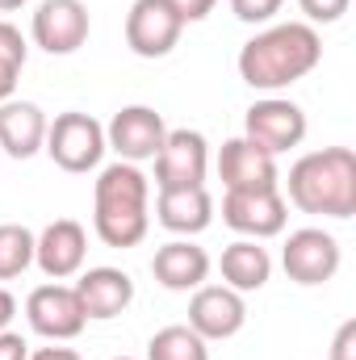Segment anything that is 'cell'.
<instances>
[{
  "label": "cell",
  "mask_w": 356,
  "mask_h": 360,
  "mask_svg": "<svg viewBox=\"0 0 356 360\" xmlns=\"http://www.w3.org/2000/svg\"><path fill=\"white\" fill-rule=\"evenodd\" d=\"M151 180L139 164L113 160L92 184V231L105 248H139L151 231Z\"/></svg>",
  "instance_id": "obj_2"
},
{
  "label": "cell",
  "mask_w": 356,
  "mask_h": 360,
  "mask_svg": "<svg viewBox=\"0 0 356 360\" xmlns=\"http://www.w3.org/2000/svg\"><path fill=\"white\" fill-rule=\"evenodd\" d=\"M285 205L323 218H352L356 214V151L352 147H323L306 151L285 176Z\"/></svg>",
  "instance_id": "obj_3"
},
{
  "label": "cell",
  "mask_w": 356,
  "mask_h": 360,
  "mask_svg": "<svg viewBox=\"0 0 356 360\" xmlns=\"http://www.w3.org/2000/svg\"><path fill=\"white\" fill-rule=\"evenodd\" d=\"M164 113H155L151 105H126L109 117L105 126V147L126 160V164H143V160H155V151L164 147Z\"/></svg>",
  "instance_id": "obj_10"
},
{
  "label": "cell",
  "mask_w": 356,
  "mask_h": 360,
  "mask_svg": "<svg viewBox=\"0 0 356 360\" xmlns=\"http://www.w3.org/2000/svg\"><path fill=\"white\" fill-rule=\"evenodd\" d=\"M248 323V302L243 293H235L231 285H197L189 297V327L214 344V340H231L239 335Z\"/></svg>",
  "instance_id": "obj_15"
},
{
  "label": "cell",
  "mask_w": 356,
  "mask_h": 360,
  "mask_svg": "<svg viewBox=\"0 0 356 360\" xmlns=\"http://www.w3.org/2000/svg\"><path fill=\"white\" fill-rule=\"evenodd\" d=\"M344 264V252H340V239L323 226H302V231H289L285 248H281V269L289 281L298 285H327Z\"/></svg>",
  "instance_id": "obj_7"
},
{
  "label": "cell",
  "mask_w": 356,
  "mask_h": 360,
  "mask_svg": "<svg viewBox=\"0 0 356 360\" xmlns=\"http://www.w3.org/2000/svg\"><path fill=\"white\" fill-rule=\"evenodd\" d=\"M25 323H30L34 335L51 340V344H68V340H76L89 327L76 289L63 285V281H46V285H38L25 297Z\"/></svg>",
  "instance_id": "obj_6"
},
{
  "label": "cell",
  "mask_w": 356,
  "mask_h": 360,
  "mask_svg": "<svg viewBox=\"0 0 356 360\" xmlns=\"http://www.w3.org/2000/svg\"><path fill=\"white\" fill-rule=\"evenodd\" d=\"M214 4H218V0H172V8L180 13L184 25H189V21H205V17L214 13Z\"/></svg>",
  "instance_id": "obj_27"
},
{
  "label": "cell",
  "mask_w": 356,
  "mask_h": 360,
  "mask_svg": "<svg viewBox=\"0 0 356 360\" xmlns=\"http://www.w3.org/2000/svg\"><path fill=\"white\" fill-rule=\"evenodd\" d=\"M25 360H80L76 348H59V344H51V348H34Z\"/></svg>",
  "instance_id": "obj_29"
},
{
  "label": "cell",
  "mask_w": 356,
  "mask_h": 360,
  "mask_svg": "<svg viewBox=\"0 0 356 360\" xmlns=\"http://www.w3.org/2000/svg\"><path fill=\"white\" fill-rule=\"evenodd\" d=\"M285 0H231V13L243 21V25H268L276 13H281Z\"/></svg>",
  "instance_id": "obj_24"
},
{
  "label": "cell",
  "mask_w": 356,
  "mask_h": 360,
  "mask_svg": "<svg viewBox=\"0 0 356 360\" xmlns=\"http://www.w3.org/2000/svg\"><path fill=\"white\" fill-rule=\"evenodd\" d=\"M113 360H134V356H113Z\"/></svg>",
  "instance_id": "obj_33"
},
{
  "label": "cell",
  "mask_w": 356,
  "mask_h": 360,
  "mask_svg": "<svg viewBox=\"0 0 356 360\" xmlns=\"http://www.w3.org/2000/svg\"><path fill=\"white\" fill-rule=\"evenodd\" d=\"M89 260V231L76 218H55L34 235V264L51 281H72Z\"/></svg>",
  "instance_id": "obj_12"
},
{
  "label": "cell",
  "mask_w": 356,
  "mask_h": 360,
  "mask_svg": "<svg viewBox=\"0 0 356 360\" xmlns=\"http://www.w3.org/2000/svg\"><path fill=\"white\" fill-rule=\"evenodd\" d=\"M306 130H310L306 109L289 96H260L248 105V117H243V139L265 147L268 155H285V151L302 147Z\"/></svg>",
  "instance_id": "obj_5"
},
{
  "label": "cell",
  "mask_w": 356,
  "mask_h": 360,
  "mask_svg": "<svg viewBox=\"0 0 356 360\" xmlns=\"http://www.w3.org/2000/svg\"><path fill=\"white\" fill-rule=\"evenodd\" d=\"M21 4H30V0H0V13H13V8H21Z\"/></svg>",
  "instance_id": "obj_32"
},
{
  "label": "cell",
  "mask_w": 356,
  "mask_h": 360,
  "mask_svg": "<svg viewBox=\"0 0 356 360\" xmlns=\"http://www.w3.org/2000/svg\"><path fill=\"white\" fill-rule=\"evenodd\" d=\"M218 180L227 193H260V188H281V172H276V155H268L265 147H256L252 139H227L218 147Z\"/></svg>",
  "instance_id": "obj_13"
},
{
  "label": "cell",
  "mask_w": 356,
  "mask_h": 360,
  "mask_svg": "<svg viewBox=\"0 0 356 360\" xmlns=\"http://www.w3.org/2000/svg\"><path fill=\"white\" fill-rule=\"evenodd\" d=\"M42 151L55 160V168L80 176V172H96L101 160H105V126L92 117V113H80V109H68L59 113L51 126H46V143Z\"/></svg>",
  "instance_id": "obj_4"
},
{
  "label": "cell",
  "mask_w": 356,
  "mask_h": 360,
  "mask_svg": "<svg viewBox=\"0 0 356 360\" xmlns=\"http://www.w3.org/2000/svg\"><path fill=\"white\" fill-rule=\"evenodd\" d=\"M25 55H30V42L21 38V30L13 21L0 17V59L13 63V68H25Z\"/></svg>",
  "instance_id": "obj_25"
},
{
  "label": "cell",
  "mask_w": 356,
  "mask_h": 360,
  "mask_svg": "<svg viewBox=\"0 0 356 360\" xmlns=\"http://www.w3.org/2000/svg\"><path fill=\"white\" fill-rule=\"evenodd\" d=\"M184 34V21L172 0H134L126 13V46L139 59H164L172 55Z\"/></svg>",
  "instance_id": "obj_9"
},
{
  "label": "cell",
  "mask_w": 356,
  "mask_h": 360,
  "mask_svg": "<svg viewBox=\"0 0 356 360\" xmlns=\"http://www.w3.org/2000/svg\"><path fill=\"white\" fill-rule=\"evenodd\" d=\"M25 356H30L25 335H17V331H0V360H25Z\"/></svg>",
  "instance_id": "obj_28"
},
{
  "label": "cell",
  "mask_w": 356,
  "mask_h": 360,
  "mask_svg": "<svg viewBox=\"0 0 356 360\" xmlns=\"http://www.w3.org/2000/svg\"><path fill=\"white\" fill-rule=\"evenodd\" d=\"M218 272H222V285H231L235 293H256L272 281V256L260 239H235L222 248Z\"/></svg>",
  "instance_id": "obj_20"
},
{
  "label": "cell",
  "mask_w": 356,
  "mask_h": 360,
  "mask_svg": "<svg viewBox=\"0 0 356 360\" xmlns=\"http://www.w3.org/2000/svg\"><path fill=\"white\" fill-rule=\"evenodd\" d=\"M46 113L34 105V101H0V151L13 155V160H30L42 151L46 143Z\"/></svg>",
  "instance_id": "obj_19"
},
{
  "label": "cell",
  "mask_w": 356,
  "mask_h": 360,
  "mask_svg": "<svg viewBox=\"0 0 356 360\" xmlns=\"http://www.w3.org/2000/svg\"><path fill=\"white\" fill-rule=\"evenodd\" d=\"M210 176V143L201 130H168L164 147L155 151V188H189Z\"/></svg>",
  "instance_id": "obj_11"
},
{
  "label": "cell",
  "mask_w": 356,
  "mask_h": 360,
  "mask_svg": "<svg viewBox=\"0 0 356 360\" xmlns=\"http://www.w3.org/2000/svg\"><path fill=\"white\" fill-rule=\"evenodd\" d=\"M210 269H214L210 252L197 248L193 239H168V243L155 248V256H151V276H155L164 289H172V293H189V289L205 285V281H210Z\"/></svg>",
  "instance_id": "obj_17"
},
{
  "label": "cell",
  "mask_w": 356,
  "mask_h": 360,
  "mask_svg": "<svg viewBox=\"0 0 356 360\" xmlns=\"http://www.w3.org/2000/svg\"><path fill=\"white\" fill-rule=\"evenodd\" d=\"M352 0H298V8L306 13V25H336L348 13Z\"/></svg>",
  "instance_id": "obj_23"
},
{
  "label": "cell",
  "mask_w": 356,
  "mask_h": 360,
  "mask_svg": "<svg viewBox=\"0 0 356 360\" xmlns=\"http://www.w3.org/2000/svg\"><path fill=\"white\" fill-rule=\"evenodd\" d=\"M92 17L84 0H42L30 17V38L46 55H76L89 42Z\"/></svg>",
  "instance_id": "obj_8"
},
{
  "label": "cell",
  "mask_w": 356,
  "mask_h": 360,
  "mask_svg": "<svg viewBox=\"0 0 356 360\" xmlns=\"http://www.w3.org/2000/svg\"><path fill=\"white\" fill-rule=\"evenodd\" d=\"M34 264V231L21 222H0V281H13Z\"/></svg>",
  "instance_id": "obj_22"
},
{
  "label": "cell",
  "mask_w": 356,
  "mask_h": 360,
  "mask_svg": "<svg viewBox=\"0 0 356 360\" xmlns=\"http://www.w3.org/2000/svg\"><path fill=\"white\" fill-rule=\"evenodd\" d=\"M17 76H21V68H13V63L0 59V101H8L17 92Z\"/></svg>",
  "instance_id": "obj_30"
},
{
  "label": "cell",
  "mask_w": 356,
  "mask_h": 360,
  "mask_svg": "<svg viewBox=\"0 0 356 360\" xmlns=\"http://www.w3.org/2000/svg\"><path fill=\"white\" fill-rule=\"evenodd\" d=\"M222 222L239 239H272L289 222V205L281 188H260V193H222Z\"/></svg>",
  "instance_id": "obj_14"
},
{
  "label": "cell",
  "mask_w": 356,
  "mask_h": 360,
  "mask_svg": "<svg viewBox=\"0 0 356 360\" xmlns=\"http://www.w3.org/2000/svg\"><path fill=\"white\" fill-rule=\"evenodd\" d=\"M319 63H323V38L306 21L265 25L260 34H252L239 46V59H235L239 80L265 96H276L281 89L306 80Z\"/></svg>",
  "instance_id": "obj_1"
},
{
  "label": "cell",
  "mask_w": 356,
  "mask_h": 360,
  "mask_svg": "<svg viewBox=\"0 0 356 360\" xmlns=\"http://www.w3.org/2000/svg\"><path fill=\"white\" fill-rule=\"evenodd\" d=\"M147 360H210V344L189 323H172L147 340Z\"/></svg>",
  "instance_id": "obj_21"
},
{
  "label": "cell",
  "mask_w": 356,
  "mask_h": 360,
  "mask_svg": "<svg viewBox=\"0 0 356 360\" xmlns=\"http://www.w3.org/2000/svg\"><path fill=\"white\" fill-rule=\"evenodd\" d=\"M17 319V297L0 285V331H8V323Z\"/></svg>",
  "instance_id": "obj_31"
},
{
  "label": "cell",
  "mask_w": 356,
  "mask_h": 360,
  "mask_svg": "<svg viewBox=\"0 0 356 360\" xmlns=\"http://www.w3.org/2000/svg\"><path fill=\"white\" fill-rule=\"evenodd\" d=\"M327 360H356V319L340 323L336 340H331V356Z\"/></svg>",
  "instance_id": "obj_26"
},
{
  "label": "cell",
  "mask_w": 356,
  "mask_h": 360,
  "mask_svg": "<svg viewBox=\"0 0 356 360\" xmlns=\"http://www.w3.org/2000/svg\"><path fill=\"white\" fill-rule=\"evenodd\" d=\"M155 218L164 231H172L177 239H193L214 222V197L205 184H189V188H160L155 197Z\"/></svg>",
  "instance_id": "obj_18"
},
{
  "label": "cell",
  "mask_w": 356,
  "mask_h": 360,
  "mask_svg": "<svg viewBox=\"0 0 356 360\" xmlns=\"http://www.w3.org/2000/svg\"><path fill=\"white\" fill-rule=\"evenodd\" d=\"M72 289H76V297H80V306H84V319H101V323L126 314L130 302H134V281H130V272L109 269V264L80 272Z\"/></svg>",
  "instance_id": "obj_16"
}]
</instances>
